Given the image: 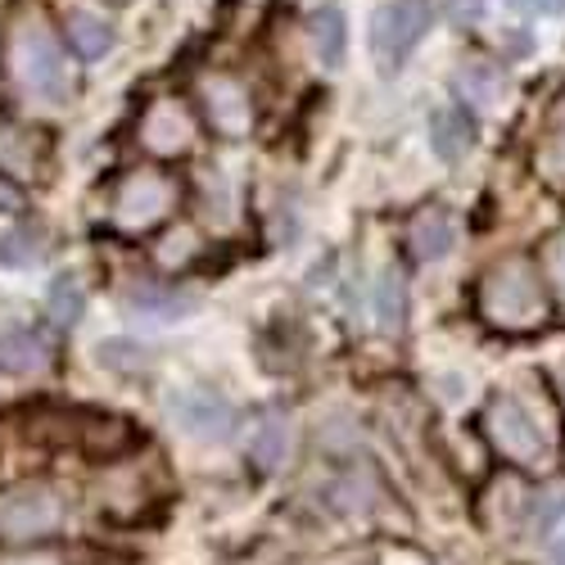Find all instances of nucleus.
<instances>
[{
    "mask_svg": "<svg viewBox=\"0 0 565 565\" xmlns=\"http://www.w3.org/2000/svg\"><path fill=\"white\" fill-rule=\"evenodd\" d=\"M543 267L525 254L498 258L476 290V312L484 326L502 335H530L547 326V299H543Z\"/></svg>",
    "mask_w": 565,
    "mask_h": 565,
    "instance_id": "obj_1",
    "label": "nucleus"
},
{
    "mask_svg": "<svg viewBox=\"0 0 565 565\" xmlns=\"http://www.w3.org/2000/svg\"><path fill=\"white\" fill-rule=\"evenodd\" d=\"M0 55H6V73L10 82L32 100L60 105L68 100L73 77H68V60L60 51V41L36 10H19L6 23V41H0Z\"/></svg>",
    "mask_w": 565,
    "mask_h": 565,
    "instance_id": "obj_2",
    "label": "nucleus"
},
{
    "mask_svg": "<svg viewBox=\"0 0 565 565\" xmlns=\"http://www.w3.org/2000/svg\"><path fill=\"white\" fill-rule=\"evenodd\" d=\"M484 435L502 452V461L521 470H543L556 452V426L547 412H534L525 398L498 394L484 407Z\"/></svg>",
    "mask_w": 565,
    "mask_h": 565,
    "instance_id": "obj_3",
    "label": "nucleus"
},
{
    "mask_svg": "<svg viewBox=\"0 0 565 565\" xmlns=\"http://www.w3.org/2000/svg\"><path fill=\"white\" fill-rule=\"evenodd\" d=\"M177 181L168 172H154V168H140V172H127L118 185H114V200H109V217L118 231L127 235H146L154 231L172 209H177Z\"/></svg>",
    "mask_w": 565,
    "mask_h": 565,
    "instance_id": "obj_4",
    "label": "nucleus"
},
{
    "mask_svg": "<svg viewBox=\"0 0 565 565\" xmlns=\"http://www.w3.org/2000/svg\"><path fill=\"white\" fill-rule=\"evenodd\" d=\"M430 32V6L426 0H390L371 19V55L381 64V73H398L403 60L420 45V36Z\"/></svg>",
    "mask_w": 565,
    "mask_h": 565,
    "instance_id": "obj_5",
    "label": "nucleus"
},
{
    "mask_svg": "<svg viewBox=\"0 0 565 565\" xmlns=\"http://www.w3.org/2000/svg\"><path fill=\"white\" fill-rule=\"evenodd\" d=\"M200 109L209 127L226 140H241L254 131V96L235 73H209L200 77Z\"/></svg>",
    "mask_w": 565,
    "mask_h": 565,
    "instance_id": "obj_6",
    "label": "nucleus"
},
{
    "mask_svg": "<svg viewBox=\"0 0 565 565\" xmlns=\"http://www.w3.org/2000/svg\"><path fill=\"white\" fill-rule=\"evenodd\" d=\"M168 416L177 420L181 435L204 439V444H213V439L222 444L231 435V426H235V407L222 394L204 390V385H185V390L168 394Z\"/></svg>",
    "mask_w": 565,
    "mask_h": 565,
    "instance_id": "obj_7",
    "label": "nucleus"
},
{
    "mask_svg": "<svg viewBox=\"0 0 565 565\" xmlns=\"http://www.w3.org/2000/svg\"><path fill=\"white\" fill-rule=\"evenodd\" d=\"M64 521V502L45 484H19L0 502V534L6 539H41Z\"/></svg>",
    "mask_w": 565,
    "mask_h": 565,
    "instance_id": "obj_8",
    "label": "nucleus"
},
{
    "mask_svg": "<svg viewBox=\"0 0 565 565\" xmlns=\"http://www.w3.org/2000/svg\"><path fill=\"white\" fill-rule=\"evenodd\" d=\"M140 146L154 159H177L195 146V114L185 109L177 96H159L140 114Z\"/></svg>",
    "mask_w": 565,
    "mask_h": 565,
    "instance_id": "obj_9",
    "label": "nucleus"
},
{
    "mask_svg": "<svg viewBox=\"0 0 565 565\" xmlns=\"http://www.w3.org/2000/svg\"><path fill=\"white\" fill-rule=\"evenodd\" d=\"M51 136L41 127L28 122H6L0 127V172L14 177V181H41L45 168H51Z\"/></svg>",
    "mask_w": 565,
    "mask_h": 565,
    "instance_id": "obj_10",
    "label": "nucleus"
},
{
    "mask_svg": "<svg viewBox=\"0 0 565 565\" xmlns=\"http://www.w3.org/2000/svg\"><path fill=\"white\" fill-rule=\"evenodd\" d=\"M60 444H77L90 457H118L136 444V430L118 416H60Z\"/></svg>",
    "mask_w": 565,
    "mask_h": 565,
    "instance_id": "obj_11",
    "label": "nucleus"
},
{
    "mask_svg": "<svg viewBox=\"0 0 565 565\" xmlns=\"http://www.w3.org/2000/svg\"><path fill=\"white\" fill-rule=\"evenodd\" d=\"M534 172L543 185H552V191H565V90L543 114L539 146H534Z\"/></svg>",
    "mask_w": 565,
    "mask_h": 565,
    "instance_id": "obj_12",
    "label": "nucleus"
},
{
    "mask_svg": "<svg viewBox=\"0 0 565 565\" xmlns=\"http://www.w3.org/2000/svg\"><path fill=\"white\" fill-rule=\"evenodd\" d=\"M407 249H412L416 263H439L452 249V217H448V209H439V204L420 209L407 222Z\"/></svg>",
    "mask_w": 565,
    "mask_h": 565,
    "instance_id": "obj_13",
    "label": "nucleus"
},
{
    "mask_svg": "<svg viewBox=\"0 0 565 565\" xmlns=\"http://www.w3.org/2000/svg\"><path fill=\"white\" fill-rule=\"evenodd\" d=\"M470 146H476V122H470L461 109L444 105L430 114V150L444 159V163H457L470 154Z\"/></svg>",
    "mask_w": 565,
    "mask_h": 565,
    "instance_id": "obj_14",
    "label": "nucleus"
},
{
    "mask_svg": "<svg viewBox=\"0 0 565 565\" xmlns=\"http://www.w3.org/2000/svg\"><path fill=\"white\" fill-rule=\"evenodd\" d=\"M308 36H312V51L326 68H340L344 64V51H349V23L335 6H321L312 19H308Z\"/></svg>",
    "mask_w": 565,
    "mask_h": 565,
    "instance_id": "obj_15",
    "label": "nucleus"
},
{
    "mask_svg": "<svg viewBox=\"0 0 565 565\" xmlns=\"http://www.w3.org/2000/svg\"><path fill=\"white\" fill-rule=\"evenodd\" d=\"M51 366V344L36 331H6L0 335V371L10 375H32Z\"/></svg>",
    "mask_w": 565,
    "mask_h": 565,
    "instance_id": "obj_16",
    "label": "nucleus"
},
{
    "mask_svg": "<svg viewBox=\"0 0 565 565\" xmlns=\"http://www.w3.org/2000/svg\"><path fill=\"white\" fill-rule=\"evenodd\" d=\"M64 32H68V51L77 60H105L114 51V28L96 14H86V10H73L64 19Z\"/></svg>",
    "mask_w": 565,
    "mask_h": 565,
    "instance_id": "obj_17",
    "label": "nucleus"
},
{
    "mask_svg": "<svg viewBox=\"0 0 565 565\" xmlns=\"http://www.w3.org/2000/svg\"><path fill=\"white\" fill-rule=\"evenodd\" d=\"M290 452V420L280 412H263V420L249 430V457L263 466V470H276Z\"/></svg>",
    "mask_w": 565,
    "mask_h": 565,
    "instance_id": "obj_18",
    "label": "nucleus"
},
{
    "mask_svg": "<svg viewBox=\"0 0 565 565\" xmlns=\"http://www.w3.org/2000/svg\"><path fill=\"white\" fill-rule=\"evenodd\" d=\"M45 254H51L45 231L32 226V222L0 235V267H36V263H45Z\"/></svg>",
    "mask_w": 565,
    "mask_h": 565,
    "instance_id": "obj_19",
    "label": "nucleus"
},
{
    "mask_svg": "<svg viewBox=\"0 0 565 565\" xmlns=\"http://www.w3.org/2000/svg\"><path fill=\"white\" fill-rule=\"evenodd\" d=\"M195 303H200L195 295L172 290V286H136V290L127 295V308H136L140 317H159V321L181 317V312H191Z\"/></svg>",
    "mask_w": 565,
    "mask_h": 565,
    "instance_id": "obj_20",
    "label": "nucleus"
},
{
    "mask_svg": "<svg viewBox=\"0 0 565 565\" xmlns=\"http://www.w3.org/2000/svg\"><path fill=\"white\" fill-rule=\"evenodd\" d=\"M502 86H507V73H502V68H493V64H484V60H470V64L457 73V90H461V96H466L470 105H476V109L498 105Z\"/></svg>",
    "mask_w": 565,
    "mask_h": 565,
    "instance_id": "obj_21",
    "label": "nucleus"
},
{
    "mask_svg": "<svg viewBox=\"0 0 565 565\" xmlns=\"http://www.w3.org/2000/svg\"><path fill=\"white\" fill-rule=\"evenodd\" d=\"M539 267H543V280L552 290L556 312L565 317V231H552L547 241L539 245Z\"/></svg>",
    "mask_w": 565,
    "mask_h": 565,
    "instance_id": "obj_22",
    "label": "nucleus"
},
{
    "mask_svg": "<svg viewBox=\"0 0 565 565\" xmlns=\"http://www.w3.org/2000/svg\"><path fill=\"white\" fill-rule=\"evenodd\" d=\"M45 312H51L55 326H77L82 321L86 295H82V286H77L73 276H60L55 286H51V295H45Z\"/></svg>",
    "mask_w": 565,
    "mask_h": 565,
    "instance_id": "obj_23",
    "label": "nucleus"
},
{
    "mask_svg": "<svg viewBox=\"0 0 565 565\" xmlns=\"http://www.w3.org/2000/svg\"><path fill=\"white\" fill-rule=\"evenodd\" d=\"M375 317H381V331H403L407 321V295H403V276L385 271L381 290H375Z\"/></svg>",
    "mask_w": 565,
    "mask_h": 565,
    "instance_id": "obj_24",
    "label": "nucleus"
},
{
    "mask_svg": "<svg viewBox=\"0 0 565 565\" xmlns=\"http://www.w3.org/2000/svg\"><path fill=\"white\" fill-rule=\"evenodd\" d=\"M100 362H105L109 371H127V375L150 371V358H146V349H140V344H131V340H109V344H100Z\"/></svg>",
    "mask_w": 565,
    "mask_h": 565,
    "instance_id": "obj_25",
    "label": "nucleus"
},
{
    "mask_svg": "<svg viewBox=\"0 0 565 565\" xmlns=\"http://www.w3.org/2000/svg\"><path fill=\"white\" fill-rule=\"evenodd\" d=\"M561 515H565V484H561V489H547V493L534 502V530H539V534L552 530Z\"/></svg>",
    "mask_w": 565,
    "mask_h": 565,
    "instance_id": "obj_26",
    "label": "nucleus"
},
{
    "mask_svg": "<svg viewBox=\"0 0 565 565\" xmlns=\"http://www.w3.org/2000/svg\"><path fill=\"white\" fill-rule=\"evenodd\" d=\"M159 258L172 267V263H185L191 258V231H177V235H168L163 241V249H159Z\"/></svg>",
    "mask_w": 565,
    "mask_h": 565,
    "instance_id": "obj_27",
    "label": "nucleus"
},
{
    "mask_svg": "<svg viewBox=\"0 0 565 565\" xmlns=\"http://www.w3.org/2000/svg\"><path fill=\"white\" fill-rule=\"evenodd\" d=\"M484 0H448V19L452 23H480Z\"/></svg>",
    "mask_w": 565,
    "mask_h": 565,
    "instance_id": "obj_28",
    "label": "nucleus"
},
{
    "mask_svg": "<svg viewBox=\"0 0 565 565\" xmlns=\"http://www.w3.org/2000/svg\"><path fill=\"white\" fill-rule=\"evenodd\" d=\"M511 6L525 14H565V0H511Z\"/></svg>",
    "mask_w": 565,
    "mask_h": 565,
    "instance_id": "obj_29",
    "label": "nucleus"
},
{
    "mask_svg": "<svg viewBox=\"0 0 565 565\" xmlns=\"http://www.w3.org/2000/svg\"><path fill=\"white\" fill-rule=\"evenodd\" d=\"M6 565H64V561L51 556V552H36V556H19V561H6Z\"/></svg>",
    "mask_w": 565,
    "mask_h": 565,
    "instance_id": "obj_30",
    "label": "nucleus"
},
{
    "mask_svg": "<svg viewBox=\"0 0 565 565\" xmlns=\"http://www.w3.org/2000/svg\"><path fill=\"white\" fill-rule=\"evenodd\" d=\"M556 390H561V403H565V366L556 371Z\"/></svg>",
    "mask_w": 565,
    "mask_h": 565,
    "instance_id": "obj_31",
    "label": "nucleus"
},
{
    "mask_svg": "<svg viewBox=\"0 0 565 565\" xmlns=\"http://www.w3.org/2000/svg\"><path fill=\"white\" fill-rule=\"evenodd\" d=\"M552 565H565V543H561V547L552 552Z\"/></svg>",
    "mask_w": 565,
    "mask_h": 565,
    "instance_id": "obj_32",
    "label": "nucleus"
},
{
    "mask_svg": "<svg viewBox=\"0 0 565 565\" xmlns=\"http://www.w3.org/2000/svg\"><path fill=\"white\" fill-rule=\"evenodd\" d=\"M105 6H127V0H105Z\"/></svg>",
    "mask_w": 565,
    "mask_h": 565,
    "instance_id": "obj_33",
    "label": "nucleus"
}]
</instances>
